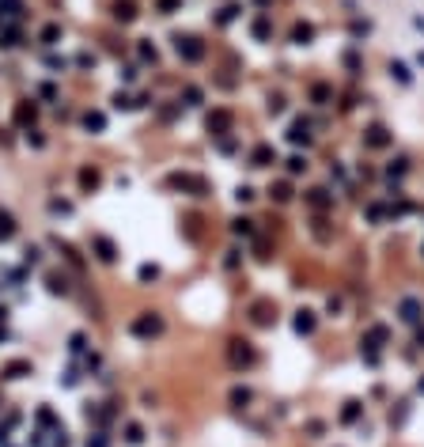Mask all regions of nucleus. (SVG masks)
Here are the masks:
<instances>
[{
    "instance_id": "5701e85b",
    "label": "nucleus",
    "mask_w": 424,
    "mask_h": 447,
    "mask_svg": "<svg viewBox=\"0 0 424 447\" xmlns=\"http://www.w3.org/2000/svg\"><path fill=\"white\" fill-rule=\"evenodd\" d=\"M0 444H4V428H0Z\"/></svg>"
},
{
    "instance_id": "1a4fd4ad",
    "label": "nucleus",
    "mask_w": 424,
    "mask_h": 447,
    "mask_svg": "<svg viewBox=\"0 0 424 447\" xmlns=\"http://www.w3.org/2000/svg\"><path fill=\"white\" fill-rule=\"evenodd\" d=\"M114 15H118V19H121V23H129V19H137V8H133V4H118V8H114Z\"/></svg>"
},
{
    "instance_id": "4468645a",
    "label": "nucleus",
    "mask_w": 424,
    "mask_h": 447,
    "mask_svg": "<svg viewBox=\"0 0 424 447\" xmlns=\"http://www.w3.org/2000/svg\"><path fill=\"white\" fill-rule=\"evenodd\" d=\"M57 38H61V27H46V30H42V42H46V46H53Z\"/></svg>"
},
{
    "instance_id": "4be33fe9",
    "label": "nucleus",
    "mask_w": 424,
    "mask_h": 447,
    "mask_svg": "<svg viewBox=\"0 0 424 447\" xmlns=\"http://www.w3.org/2000/svg\"><path fill=\"white\" fill-rule=\"evenodd\" d=\"M4 315H8V311H4V307H0V322H4Z\"/></svg>"
},
{
    "instance_id": "dca6fc26",
    "label": "nucleus",
    "mask_w": 424,
    "mask_h": 447,
    "mask_svg": "<svg viewBox=\"0 0 424 447\" xmlns=\"http://www.w3.org/2000/svg\"><path fill=\"white\" fill-rule=\"evenodd\" d=\"M341 417H345V421H356V417H360V402H349V405H345V413H341Z\"/></svg>"
},
{
    "instance_id": "ddd939ff",
    "label": "nucleus",
    "mask_w": 424,
    "mask_h": 447,
    "mask_svg": "<svg viewBox=\"0 0 424 447\" xmlns=\"http://www.w3.org/2000/svg\"><path fill=\"white\" fill-rule=\"evenodd\" d=\"M49 292H69V284H65V277L49 273Z\"/></svg>"
},
{
    "instance_id": "412c9836",
    "label": "nucleus",
    "mask_w": 424,
    "mask_h": 447,
    "mask_svg": "<svg viewBox=\"0 0 424 447\" xmlns=\"http://www.w3.org/2000/svg\"><path fill=\"white\" fill-rule=\"evenodd\" d=\"M159 8H163V12L170 15V12H174V8H178V0H159Z\"/></svg>"
},
{
    "instance_id": "f03ea898",
    "label": "nucleus",
    "mask_w": 424,
    "mask_h": 447,
    "mask_svg": "<svg viewBox=\"0 0 424 447\" xmlns=\"http://www.w3.org/2000/svg\"><path fill=\"white\" fill-rule=\"evenodd\" d=\"M174 42H178V53H182V57H189V61H197V57H201L197 38H174Z\"/></svg>"
},
{
    "instance_id": "2eb2a0df",
    "label": "nucleus",
    "mask_w": 424,
    "mask_h": 447,
    "mask_svg": "<svg viewBox=\"0 0 424 447\" xmlns=\"http://www.w3.org/2000/svg\"><path fill=\"white\" fill-rule=\"evenodd\" d=\"M125 440H129V444H141V440H144V432L137 428V424H129V428H125Z\"/></svg>"
},
{
    "instance_id": "20e7f679",
    "label": "nucleus",
    "mask_w": 424,
    "mask_h": 447,
    "mask_svg": "<svg viewBox=\"0 0 424 447\" xmlns=\"http://www.w3.org/2000/svg\"><path fill=\"white\" fill-rule=\"evenodd\" d=\"M34 114H38V110H34V102H19V106H15V121H19V125L34 121Z\"/></svg>"
},
{
    "instance_id": "423d86ee",
    "label": "nucleus",
    "mask_w": 424,
    "mask_h": 447,
    "mask_svg": "<svg viewBox=\"0 0 424 447\" xmlns=\"http://www.w3.org/2000/svg\"><path fill=\"white\" fill-rule=\"evenodd\" d=\"M95 250H99L102 261H114V258H118V254H114V243H110V239H102V235L95 239Z\"/></svg>"
},
{
    "instance_id": "f257e3e1",
    "label": "nucleus",
    "mask_w": 424,
    "mask_h": 447,
    "mask_svg": "<svg viewBox=\"0 0 424 447\" xmlns=\"http://www.w3.org/2000/svg\"><path fill=\"white\" fill-rule=\"evenodd\" d=\"M159 330H163V318H159L156 311H148V315H141L133 322V333H137V337H156Z\"/></svg>"
},
{
    "instance_id": "9b49d317",
    "label": "nucleus",
    "mask_w": 424,
    "mask_h": 447,
    "mask_svg": "<svg viewBox=\"0 0 424 447\" xmlns=\"http://www.w3.org/2000/svg\"><path fill=\"white\" fill-rule=\"evenodd\" d=\"M84 125H87V129H95V133H102L106 118H102V114H84Z\"/></svg>"
},
{
    "instance_id": "6ab92c4d",
    "label": "nucleus",
    "mask_w": 424,
    "mask_h": 447,
    "mask_svg": "<svg viewBox=\"0 0 424 447\" xmlns=\"http://www.w3.org/2000/svg\"><path fill=\"white\" fill-rule=\"evenodd\" d=\"M87 447H106V436H102V432H95L91 440H87Z\"/></svg>"
},
{
    "instance_id": "f3484780",
    "label": "nucleus",
    "mask_w": 424,
    "mask_h": 447,
    "mask_svg": "<svg viewBox=\"0 0 424 447\" xmlns=\"http://www.w3.org/2000/svg\"><path fill=\"white\" fill-rule=\"evenodd\" d=\"M156 277H159L156 265H141V281H156Z\"/></svg>"
},
{
    "instance_id": "6e6552de",
    "label": "nucleus",
    "mask_w": 424,
    "mask_h": 447,
    "mask_svg": "<svg viewBox=\"0 0 424 447\" xmlns=\"http://www.w3.org/2000/svg\"><path fill=\"white\" fill-rule=\"evenodd\" d=\"M417 311H421V307H417V300H401V318H405V322H417Z\"/></svg>"
},
{
    "instance_id": "f8f14e48",
    "label": "nucleus",
    "mask_w": 424,
    "mask_h": 447,
    "mask_svg": "<svg viewBox=\"0 0 424 447\" xmlns=\"http://www.w3.org/2000/svg\"><path fill=\"white\" fill-rule=\"evenodd\" d=\"M311 326H314V318H311V311H303V315L296 318V330L299 333H311Z\"/></svg>"
},
{
    "instance_id": "a211bd4d",
    "label": "nucleus",
    "mask_w": 424,
    "mask_h": 447,
    "mask_svg": "<svg viewBox=\"0 0 424 447\" xmlns=\"http://www.w3.org/2000/svg\"><path fill=\"white\" fill-rule=\"evenodd\" d=\"M227 125V114H216V118H209V129H224Z\"/></svg>"
},
{
    "instance_id": "39448f33",
    "label": "nucleus",
    "mask_w": 424,
    "mask_h": 447,
    "mask_svg": "<svg viewBox=\"0 0 424 447\" xmlns=\"http://www.w3.org/2000/svg\"><path fill=\"white\" fill-rule=\"evenodd\" d=\"M390 76H394L398 84H405V87H409V84H413V76H409V69H405V65H401V61H390Z\"/></svg>"
},
{
    "instance_id": "7ed1b4c3",
    "label": "nucleus",
    "mask_w": 424,
    "mask_h": 447,
    "mask_svg": "<svg viewBox=\"0 0 424 447\" xmlns=\"http://www.w3.org/2000/svg\"><path fill=\"white\" fill-rule=\"evenodd\" d=\"M4 375H8V379H23V375H30V360H12L8 368H4Z\"/></svg>"
},
{
    "instance_id": "9d476101",
    "label": "nucleus",
    "mask_w": 424,
    "mask_h": 447,
    "mask_svg": "<svg viewBox=\"0 0 424 447\" xmlns=\"http://www.w3.org/2000/svg\"><path fill=\"white\" fill-rule=\"evenodd\" d=\"M12 231H15V220L8 212H0V239H12Z\"/></svg>"
},
{
    "instance_id": "aec40b11",
    "label": "nucleus",
    "mask_w": 424,
    "mask_h": 447,
    "mask_svg": "<svg viewBox=\"0 0 424 447\" xmlns=\"http://www.w3.org/2000/svg\"><path fill=\"white\" fill-rule=\"evenodd\" d=\"M311 38V27H296V42H307Z\"/></svg>"
},
{
    "instance_id": "0eeeda50",
    "label": "nucleus",
    "mask_w": 424,
    "mask_h": 447,
    "mask_svg": "<svg viewBox=\"0 0 424 447\" xmlns=\"http://www.w3.org/2000/svg\"><path fill=\"white\" fill-rule=\"evenodd\" d=\"M80 186H84V189H95V186H99V171L84 167V171H80Z\"/></svg>"
}]
</instances>
